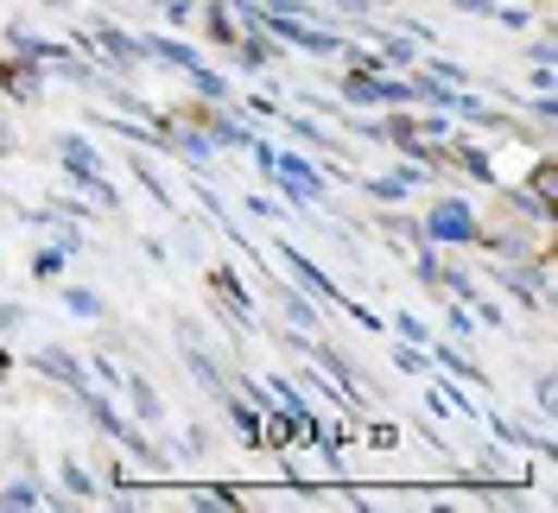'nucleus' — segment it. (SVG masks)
I'll return each instance as SVG.
<instances>
[{"label":"nucleus","instance_id":"obj_12","mask_svg":"<svg viewBox=\"0 0 558 513\" xmlns=\"http://www.w3.org/2000/svg\"><path fill=\"white\" fill-rule=\"evenodd\" d=\"M0 508H45V494H38L33 481H7V488H0Z\"/></svg>","mask_w":558,"mask_h":513},{"label":"nucleus","instance_id":"obj_13","mask_svg":"<svg viewBox=\"0 0 558 513\" xmlns=\"http://www.w3.org/2000/svg\"><path fill=\"white\" fill-rule=\"evenodd\" d=\"M438 368H451V375H463V380H476V387H483V368H476L470 355H457V349H445V342H438Z\"/></svg>","mask_w":558,"mask_h":513},{"label":"nucleus","instance_id":"obj_30","mask_svg":"<svg viewBox=\"0 0 558 513\" xmlns=\"http://www.w3.org/2000/svg\"><path fill=\"white\" fill-rule=\"evenodd\" d=\"M457 13H488V0H451Z\"/></svg>","mask_w":558,"mask_h":513},{"label":"nucleus","instance_id":"obj_15","mask_svg":"<svg viewBox=\"0 0 558 513\" xmlns=\"http://www.w3.org/2000/svg\"><path fill=\"white\" fill-rule=\"evenodd\" d=\"M286 317H292L299 330H317V305L305 298V292H286Z\"/></svg>","mask_w":558,"mask_h":513},{"label":"nucleus","instance_id":"obj_4","mask_svg":"<svg viewBox=\"0 0 558 513\" xmlns=\"http://www.w3.org/2000/svg\"><path fill=\"white\" fill-rule=\"evenodd\" d=\"M89 45H102V51H108V58H114L121 70H134V64H140V38H134V33H121V26H108V20L96 26V33H89Z\"/></svg>","mask_w":558,"mask_h":513},{"label":"nucleus","instance_id":"obj_27","mask_svg":"<svg viewBox=\"0 0 558 513\" xmlns=\"http://www.w3.org/2000/svg\"><path fill=\"white\" fill-rule=\"evenodd\" d=\"M260 7H274V13H305L312 0H260Z\"/></svg>","mask_w":558,"mask_h":513},{"label":"nucleus","instance_id":"obj_9","mask_svg":"<svg viewBox=\"0 0 558 513\" xmlns=\"http://www.w3.org/2000/svg\"><path fill=\"white\" fill-rule=\"evenodd\" d=\"M235 51H242L247 70H267V64H274V45H267V33H260V26H254L247 38H235Z\"/></svg>","mask_w":558,"mask_h":513},{"label":"nucleus","instance_id":"obj_6","mask_svg":"<svg viewBox=\"0 0 558 513\" xmlns=\"http://www.w3.org/2000/svg\"><path fill=\"white\" fill-rule=\"evenodd\" d=\"M38 368H45V375H51V380H64L70 393H76V400H83V393H89V375H83V368H76V362H70L64 349H45V355H38Z\"/></svg>","mask_w":558,"mask_h":513},{"label":"nucleus","instance_id":"obj_17","mask_svg":"<svg viewBox=\"0 0 558 513\" xmlns=\"http://www.w3.org/2000/svg\"><path fill=\"white\" fill-rule=\"evenodd\" d=\"M457 166L470 171V178H488V152H476V146H457Z\"/></svg>","mask_w":558,"mask_h":513},{"label":"nucleus","instance_id":"obj_10","mask_svg":"<svg viewBox=\"0 0 558 513\" xmlns=\"http://www.w3.org/2000/svg\"><path fill=\"white\" fill-rule=\"evenodd\" d=\"M121 387H128V393H134V412L140 418H146V425H153V418H166V406H159V393H153V387H146V380H121Z\"/></svg>","mask_w":558,"mask_h":513},{"label":"nucleus","instance_id":"obj_21","mask_svg":"<svg viewBox=\"0 0 558 513\" xmlns=\"http://www.w3.org/2000/svg\"><path fill=\"white\" fill-rule=\"evenodd\" d=\"M413 273L418 279H438V254H432V247H418V254H413Z\"/></svg>","mask_w":558,"mask_h":513},{"label":"nucleus","instance_id":"obj_23","mask_svg":"<svg viewBox=\"0 0 558 513\" xmlns=\"http://www.w3.org/2000/svg\"><path fill=\"white\" fill-rule=\"evenodd\" d=\"M400 337H407V342H432V330H425L413 310H407V317H400Z\"/></svg>","mask_w":558,"mask_h":513},{"label":"nucleus","instance_id":"obj_3","mask_svg":"<svg viewBox=\"0 0 558 513\" xmlns=\"http://www.w3.org/2000/svg\"><path fill=\"white\" fill-rule=\"evenodd\" d=\"M140 58H159V64L184 70V76H191V70H204V58H197L184 38H172V33H166V38H140Z\"/></svg>","mask_w":558,"mask_h":513},{"label":"nucleus","instance_id":"obj_28","mask_svg":"<svg viewBox=\"0 0 558 513\" xmlns=\"http://www.w3.org/2000/svg\"><path fill=\"white\" fill-rule=\"evenodd\" d=\"M166 13H172V20H191V13H197V0H166Z\"/></svg>","mask_w":558,"mask_h":513},{"label":"nucleus","instance_id":"obj_22","mask_svg":"<svg viewBox=\"0 0 558 513\" xmlns=\"http://www.w3.org/2000/svg\"><path fill=\"white\" fill-rule=\"evenodd\" d=\"M387 45V64H413V45H407V38H381Z\"/></svg>","mask_w":558,"mask_h":513},{"label":"nucleus","instance_id":"obj_1","mask_svg":"<svg viewBox=\"0 0 558 513\" xmlns=\"http://www.w3.org/2000/svg\"><path fill=\"white\" fill-rule=\"evenodd\" d=\"M418 229H425V241H457V247H463V241H476V216H470L463 197H445V204L432 209Z\"/></svg>","mask_w":558,"mask_h":513},{"label":"nucleus","instance_id":"obj_24","mask_svg":"<svg viewBox=\"0 0 558 513\" xmlns=\"http://www.w3.org/2000/svg\"><path fill=\"white\" fill-rule=\"evenodd\" d=\"M64 488H76V494H96V481L83 476V469H76V463H64Z\"/></svg>","mask_w":558,"mask_h":513},{"label":"nucleus","instance_id":"obj_25","mask_svg":"<svg viewBox=\"0 0 558 513\" xmlns=\"http://www.w3.org/2000/svg\"><path fill=\"white\" fill-rule=\"evenodd\" d=\"M89 368H96V380H108V387H121V380H128V375H121V368H114V362H108V355H96Z\"/></svg>","mask_w":558,"mask_h":513},{"label":"nucleus","instance_id":"obj_31","mask_svg":"<svg viewBox=\"0 0 558 513\" xmlns=\"http://www.w3.org/2000/svg\"><path fill=\"white\" fill-rule=\"evenodd\" d=\"M7 146H13V134H7V121H0V152H7Z\"/></svg>","mask_w":558,"mask_h":513},{"label":"nucleus","instance_id":"obj_26","mask_svg":"<svg viewBox=\"0 0 558 513\" xmlns=\"http://www.w3.org/2000/svg\"><path fill=\"white\" fill-rule=\"evenodd\" d=\"M20 317H26L20 305H0V337H7V330H20Z\"/></svg>","mask_w":558,"mask_h":513},{"label":"nucleus","instance_id":"obj_20","mask_svg":"<svg viewBox=\"0 0 558 513\" xmlns=\"http://www.w3.org/2000/svg\"><path fill=\"white\" fill-rule=\"evenodd\" d=\"M393 362H400V368H407V375H425V355H418L413 342H407V349H393Z\"/></svg>","mask_w":558,"mask_h":513},{"label":"nucleus","instance_id":"obj_16","mask_svg":"<svg viewBox=\"0 0 558 513\" xmlns=\"http://www.w3.org/2000/svg\"><path fill=\"white\" fill-rule=\"evenodd\" d=\"M368 191H375V197H381V204H400V197H407V191H413V184H407V178H375V184H368Z\"/></svg>","mask_w":558,"mask_h":513},{"label":"nucleus","instance_id":"obj_8","mask_svg":"<svg viewBox=\"0 0 558 513\" xmlns=\"http://www.w3.org/2000/svg\"><path fill=\"white\" fill-rule=\"evenodd\" d=\"M209 285H216V292L229 298V310H235V317H254V298H247V285H242L235 273H229V267H209Z\"/></svg>","mask_w":558,"mask_h":513},{"label":"nucleus","instance_id":"obj_14","mask_svg":"<svg viewBox=\"0 0 558 513\" xmlns=\"http://www.w3.org/2000/svg\"><path fill=\"white\" fill-rule=\"evenodd\" d=\"M64 305L70 310H76V317H102V298H96V292H89V285H70V292H64Z\"/></svg>","mask_w":558,"mask_h":513},{"label":"nucleus","instance_id":"obj_2","mask_svg":"<svg viewBox=\"0 0 558 513\" xmlns=\"http://www.w3.org/2000/svg\"><path fill=\"white\" fill-rule=\"evenodd\" d=\"M0 83L13 89V102H38V89H45V64H33V58H7V64H0Z\"/></svg>","mask_w":558,"mask_h":513},{"label":"nucleus","instance_id":"obj_7","mask_svg":"<svg viewBox=\"0 0 558 513\" xmlns=\"http://www.w3.org/2000/svg\"><path fill=\"white\" fill-rule=\"evenodd\" d=\"M197 20H204V33L216 38V45H235V13H229V7H222V0H204V7H197Z\"/></svg>","mask_w":558,"mask_h":513},{"label":"nucleus","instance_id":"obj_29","mask_svg":"<svg viewBox=\"0 0 558 513\" xmlns=\"http://www.w3.org/2000/svg\"><path fill=\"white\" fill-rule=\"evenodd\" d=\"M343 13H375V0H337Z\"/></svg>","mask_w":558,"mask_h":513},{"label":"nucleus","instance_id":"obj_5","mask_svg":"<svg viewBox=\"0 0 558 513\" xmlns=\"http://www.w3.org/2000/svg\"><path fill=\"white\" fill-rule=\"evenodd\" d=\"M279 260H286V267L299 273V285H305V292H317V298H343V292H337L330 279L317 273V267H312V260H305V254H299V247H292V241H279Z\"/></svg>","mask_w":558,"mask_h":513},{"label":"nucleus","instance_id":"obj_19","mask_svg":"<svg viewBox=\"0 0 558 513\" xmlns=\"http://www.w3.org/2000/svg\"><path fill=\"white\" fill-rule=\"evenodd\" d=\"M134 178L146 184V191H153V197H159V204H172V197H166V184H159V171L146 166V159H134Z\"/></svg>","mask_w":558,"mask_h":513},{"label":"nucleus","instance_id":"obj_18","mask_svg":"<svg viewBox=\"0 0 558 513\" xmlns=\"http://www.w3.org/2000/svg\"><path fill=\"white\" fill-rule=\"evenodd\" d=\"M64 260H70V247H45V254H38V279L64 273Z\"/></svg>","mask_w":558,"mask_h":513},{"label":"nucleus","instance_id":"obj_11","mask_svg":"<svg viewBox=\"0 0 558 513\" xmlns=\"http://www.w3.org/2000/svg\"><path fill=\"white\" fill-rule=\"evenodd\" d=\"M191 83H197V96H204V102H229V76H222V70H191Z\"/></svg>","mask_w":558,"mask_h":513}]
</instances>
